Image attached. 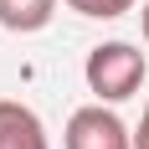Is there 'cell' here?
Returning <instances> with one entry per match:
<instances>
[{
  "instance_id": "cell-1",
  "label": "cell",
  "mask_w": 149,
  "mask_h": 149,
  "mask_svg": "<svg viewBox=\"0 0 149 149\" xmlns=\"http://www.w3.org/2000/svg\"><path fill=\"white\" fill-rule=\"evenodd\" d=\"M82 72H88V88L103 103H123L144 82V52H134L129 41H103V46L88 52V67Z\"/></svg>"
},
{
  "instance_id": "cell-2",
  "label": "cell",
  "mask_w": 149,
  "mask_h": 149,
  "mask_svg": "<svg viewBox=\"0 0 149 149\" xmlns=\"http://www.w3.org/2000/svg\"><path fill=\"white\" fill-rule=\"evenodd\" d=\"M67 149H134V134L123 129L118 113L93 103V108H77L67 118Z\"/></svg>"
},
{
  "instance_id": "cell-3",
  "label": "cell",
  "mask_w": 149,
  "mask_h": 149,
  "mask_svg": "<svg viewBox=\"0 0 149 149\" xmlns=\"http://www.w3.org/2000/svg\"><path fill=\"white\" fill-rule=\"evenodd\" d=\"M0 149H52V144H46L41 118H36L26 103L0 98Z\"/></svg>"
},
{
  "instance_id": "cell-4",
  "label": "cell",
  "mask_w": 149,
  "mask_h": 149,
  "mask_svg": "<svg viewBox=\"0 0 149 149\" xmlns=\"http://www.w3.org/2000/svg\"><path fill=\"white\" fill-rule=\"evenodd\" d=\"M57 15V0H0V26L5 31H41Z\"/></svg>"
},
{
  "instance_id": "cell-5",
  "label": "cell",
  "mask_w": 149,
  "mask_h": 149,
  "mask_svg": "<svg viewBox=\"0 0 149 149\" xmlns=\"http://www.w3.org/2000/svg\"><path fill=\"white\" fill-rule=\"evenodd\" d=\"M77 15H93V21H113V15L134 10V0H67Z\"/></svg>"
},
{
  "instance_id": "cell-6",
  "label": "cell",
  "mask_w": 149,
  "mask_h": 149,
  "mask_svg": "<svg viewBox=\"0 0 149 149\" xmlns=\"http://www.w3.org/2000/svg\"><path fill=\"white\" fill-rule=\"evenodd\" d=\"M134 149H149V103H144V118H139V129H134Z\"/></svg>"
},
{
  "instance_id": "cell-7",
  "label": "cell",
  "mask_w": 149,
  "mask_h": 149,
  "mask_svg": "<svg viewBox=\"0 0 149 149\" xmlns=\"http://www.w3.org/2000/svg\"><path fill=\"white\" fill-rule=\"evenodd\" d=\"M144 41H149V5H144Z\"/></svg>"
}]
</instances>
